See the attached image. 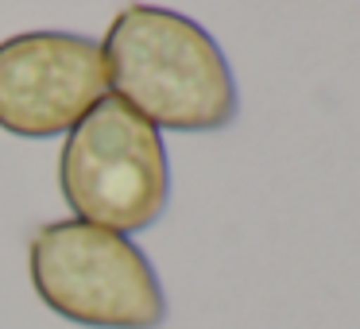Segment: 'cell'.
Wrapping results in <instances>:
<instances>
[{
    "label": "cell",
    "instance_id": "1",
    "mask_svg": "<svg viewBox=\"0 0 360 329\" xmlns=\"http://www.w3.org/2000/svg\"><path fill=\"white\" fill-rule=\"evenodd\" d=\"M109 93L159 132H221L240 112L225 51L198 20L128 4L101 39Z\"/></svg>",
    "mask_w": 360,
    "mask_h": 329
},
{
    "label": "cell",
    "instance_id": "2",
    "mask_svg": "<svg viewBox=\"0 0 360 329\" xmlns=\"http://www.w3.org/2000/svg\"><path fill=\"white\" fill-rule=\"evenodd\" d=\"M35 295L86 329H159L167 295L151 259L128 236L66 217L35 228L27 244Z\"/></svg>",
    "mask_w": 360,
    "mask_h": 329
},
{
    "label": "cell",
    "instance_id": "3",
    "mask_svg": "<svg viewBox=\"0 0 360 329\" xmlns=\"http://www.w3.org/2000/svg\"><path fill=\"white\" fill-rule=\"evenodd\" d=\"M58 186L78 221L120 236L143 233L171 202L163 132L109 93L66 132Z\"/></svg>",
    "mask_w": 360,
    "mask_h": 329
},
{
    "label": "cell",
    "instance_id": "4",
    "mask_svg": "<svg viewBox=\"0 0 360 329\" xmlns=\"http://www.w3.org/2000/svg\"><path fill=\"white\" fill-rule=\"evenodd\" d=\"M109 97L101 43L74 32H20L0 43V132L66 136Z\"/></svg>",
    "mask_w": 360,
    "mask_h": 329
}]
</instances>
